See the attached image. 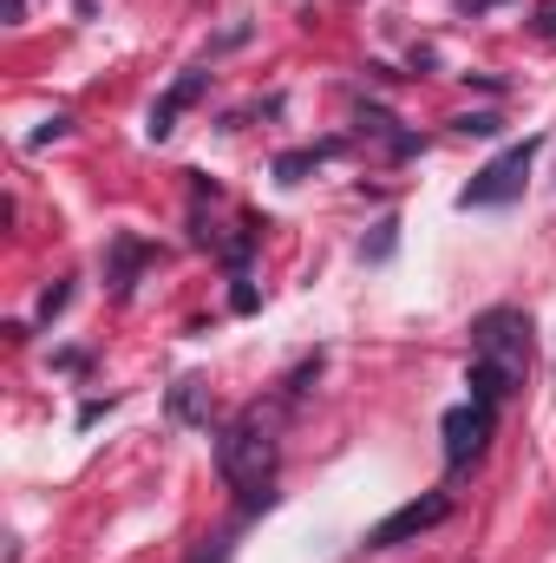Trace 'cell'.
<instances>
[{"mask_svg": "<svg viewBox=\"0 0 556 563\" xmlns=\"http://www.w3.org/2000/svg\"><path fill=\"white\" fill-rule=\"evenodd\" d=\"M524 374H531V314L524 308H485L471 321V374H465L471 400L504 407L524 387Z\"/></svg>", "mask_w": 556, "mask_h": 563, "instance_id": "1", "label": "cell"}, {"mask_svg": "<svg viewBox=\"0 0 556 563\" xmlns=\"http://www.w3.org/2000/svg\"><path fill=\"white\" fill-rule=\"evenodd\" d=\"M216 472H223V485L243 498V511H263L276 492V432L263 413H236V420L216 432Z\"/></svg>", "mask_w": 556, "mask_h": 563, "instance_id": "2", "label": "cell"}, {"mask_svg": "<svg viewBox=\"0 0 556 563\" xmlns=\"http://www.w3.org/2000/svg\"><path fill=\"white\" fill-rule=\"evenodd\" d=\"M537 151L544 139L537 132H524L518 144H504L465 190H458V210H498V203H518L524 197V177H531V164H537Z\"/></svg>", "mask_w": 556, "mask_h": 563, "instance_id": "3", "label": "cell"}, {"mask_svg": "<svg viewBox=\"0 0 556 563\" xmlns=\"http://www.w3.org/2000/svg\"><path fill=\"white\" fill-rule=\"evenodd\" d=\"M445 518H452V492H425V498L400 505L393 518H380V525L367 531V551H400V544H413L425 531H438Z\"/></svg>", "mask_w": 556, "mask_h": 563, "instance_id": "4", "label": "cell"}, {"mask_svg": "<svg viewBox=\"0 0 556 563\" xmlns=\"http://www.w3.org/2000/svg\"><path fill=\"white\" fill-rule=\"evenodd\" d=\"M491 426H498V407H491V400H458V407L445 413V426H438V432H445V465L465 472V465L485 452Z\"/></svg>", "mask_w": 556, "mask_h": 563, "instance_id": "5", "label": "cell"}, {"mask_svg": "<svg viewBox=\"0 0 556 563\" xmlns=\"http://www.w3.org/2000/svg\"><path fill=\"white\" fill-rule=\"evenodd\" d=\"M203 92H210V73H177V79L164 86V99L151 106V119H144V139L164 144L170 132H177V119H184V112H190V106H197Z\"/></svg>", "mask_w": 556, "mask_h": 563, "instance_id": "6", "label": "cell"}, {"mask_svg": "<svg viewBox=\"0 0 556 563\" xmlns=\"http://www.w3.org/2000/svg\"><path fill=\"white\" fill-rule=\"evenodd\" d=\"M144 263H157V250H151V243H138V236H119V243H112V288H119V295H125V288H132V276H138Z\"/></svg>", "mask_w": 556, "mask_h": 563, "instance_id": "7", "label": "cell"}, {"mask_svg": "<svg viewBox=\"0 0 556 563\" xmlns=\"http://www.w3.org/2000/svg\"><path fill=\"white\" fill-rule=\"evenodd\" d=\"M452 132H465V139H498L504 119H498V112H465V119H452Z\"/></svg>", "mask_w": 556, "mask_h": 563, "instance_id": "8", "label": "cell"}, {"mask_svg": "<svg viewBox=\"0 0 556 563\" xmlns=\"http://www.w3.org/2000/svg\"><path fill=\"white\" fill-rule=\"evenodd\" d=\"M393 243H400V223H393V217H380V223H374V243H367V263H387V256H393Z\"/></svg>", "mask_w": 556, "mask_h": 563, "instance_id": "9", "label": "cell"}, {"mask_svg": "<svg viewBox=\"0 0 556 563\" xmlns=\"http://www.w3.org/2000/svg\"><path fill=\"white\" fill-rule=\"evenodd\" d=\"M170 413H177V420H210V413H203V400H197V380H177Z\"/></svg>", "mask_w": 556, "mask_h": 563, "instance_id": "10", "label": "cell"}, {"mask_svg": "<svg viewBox=\"0 0 556 563\" xmlns=\"http://www.w3.org/2000/svg\"><path fill=\"white\" fill-rule=\"evenodd\" d=\"M66 301H73V282H59V288H46V295H40V321H53V314H59Z\"/></svg>", "mask_w": 556, "mask_h": 563, "instance_id": "11", "label": "cell"}, {"mask_svg": "<svg viewBox=\"0 0 556 563\" xmlns=\"http://www.w3.org/2000/svg\"><path fill=\"white\" fill-rule=\"evenodd\" d=\"M458 13H491V7H504V0H452Z\"/></svg>", "mask_w": 556, "mask_h": 563, "instance_id": "12", "label": "cell"}, {"mask_svg": "<svg viewBox=\"0 0 556 563\" xmlns=\"http://www.w3.org/2000/svg\"><path fill=\"white\" fill-rule=\"evenodd\" d=\"M544 33L556 40V0H544Z\"/></svg>", "mask_w": 556, "mask_h": 563, "instance_id": "13", "label": "cell"}]
</instances>
